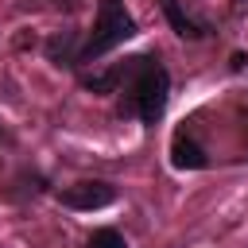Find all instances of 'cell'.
<instances>
[{"instance_id": "cell-1", "label": "cell", "mask_w": 248, "mask_h": 248, "mask_svg": "<svg viewBox=\"0 0 248 248\" xmlns=\"http://www.w3.org/2000/svg\"><path fill=\"white\" fill-rule=\"evenodd\" d=\"M170 101V74L155 54H136L128 58V74L120 85V116H136L140 124L163 120Z\"/></svg>"}, {"instance_id": "cell-2", "label": "cell", "mask_w": 248, "mask_h": 248, "mask_svg": "<svg viewBox=\"0 0 248 248\" xmlns=\"http://www.w3.org/2000/svg\"><path fill=\"white\" fill-rule=\"evenodd\" d=\"M140 27L132 19V12L124 8V0H97V19L89 27V35L81 39V54H78V66L85 62H101L108 50L124 46L128 39H136Z\"/></svg>"}, {"instance_id": "cell-3", "label": "cell", "mask_w": 248, "mask_h": 248, "mask_svg": "<svg viewBox=\"0 0 248 248\" xmlns=\"http://www.w3.org/2000/svg\"><path fill=\"white\" fill-rule=\"evenodd\" d=\"M58 202L70 205V209L93 213V209H105V205L116 202V186L112 182H74V186L58 190Z\"/></svg>"}, {"instance_id": "cell-4", "label": "cell", "mask_w": 248, "mask_h": 248, "mask_svg": "<svg viewBox=\"0 0 248 248\" xmlns=\"http://www.w3.org/2000/svg\"><path fill=\"white\" fill-rule=\"evenodd\" d=\"M170 163H174L178 170H205V167H209V155H205V147H202L186 128H178L174 140H170Z\"/></svg>"}, {"instance_id": "cell-5", "label": "cell", "mask_w": 248, "mask_h": 248, "mask_svg": "<svg viewBox=\"0 0 248 248\" xmlns=\"http://www.w3.org/2000/svg\"><path fill=\"white\" fill-rule=\"evenodd\" d=\"M159 8H163L167 23H170V31H174L178 39H205V23H202V19H194L178 0H159Z\"/></svg>"}, {"instance_id": "cell-6", "label": "cell", "mask_w": 248, "mask_h": 248, "mask_svg": "<svg viewBox=\"0 0 248 248\" xmlns=\"http://www.w3.org/2000/svg\"><path fill=\"white\" fill-rule=\"evenodd\" d=\"M43 54H46L54 66H66V70H74V66H78V54H81L78 31H62V35H50V39L43 43Z\"/></svg>"}, {"instance_id": "cell-7", "label": "cell", "mask_w": 248, "mask_h": 248, "mask_svg": "<svg viewBox=\"0 0 248 248\" xmlns=\"http://www.w3.org/2000/svg\"><path fill=\"white\" fill-rule=\"evenodd\" d=\"M85 248H128V240L116 229H93V236L85 240Z\"/></svg>"}]
</instances>
